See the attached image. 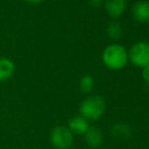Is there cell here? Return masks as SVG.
<instances>
[{
    "label": "cell",
    "instance_id": "cell-5",
    "mask_svg": "<svg viewBox=\"0 0 149 149\" xmlns=\"http://www.w3.org/2000/svg\"><path fill=\"white\" fill-rule=\"evenodd\" d=\"M111 135L116 140L125 141L132 137L133 135V129L127 123H116L111 128Z\"/></svg>",
    "mask_w": 149,
    "mask_h": 149
},
{
    "label": "cell",
    "instance_id": "cell-14",
    "mask_svg": "<svg viewBox=\"0 0 149 149\" xmlns=\"http://www.w3.org/2000/svg\"><path fill=\"white\" fill-rule=\"evenodd\" d=\"M90 5L93 6V7H100L102 3H104V0H88Z\"/></svg>",
    "mask_w": 149,
    "mask_h": 149
},
{
    "label": "cell",
    "instance_id": "cell-11",
    "mask_svg": "<svg viewBox=\"0 0 149 149\" xmlns=\"http://www.w3.org/2000/svg\"><path fill=\"white\" fill-rule=\"evenodd\" d=\"M107 35L113 40H119L123 35L122 26L117 22H111L107 26Z\"/></svg>",
    "mask_w": 149,
    "mask_h": 149
},
{
    "label": "cell",
    "instance_id": "cell-13",
    "mask_svg": "<svg viewBox=\"0 0 149 149\" xmlns=\"http://www.w3.org/2000/svg\"><path fill=\"white\" fill-rule=\"evenodd\" d=\"M142 78L147 84H149V65L142 68Z\"/></svg>",
    "mask_w": 149,
    "mask_h": 149
},
{
    "label": "cell",
    "instance_id": "cell-1",
    "mask_svg": "<svg viewBox=\"0 0 149 149\" xmlns=\"http://www.w3.org/2000/svg\"><path fill=\"white\" fill-rule=\"evenodd\" d=\"M102 62L112 70L124 68L128 62V53L126 49L119 44H111L102 52Z\"/></svg>",
    "mask_w": 149,
    "mask_h": 149
},
{
    "label": "cell",
    "instance_id": "cell-2",
    "mask_svg": "<svg viewBox=\"0 0 149 149\" xmlns=\"http://www.w3.org/2000/svg\"><path fill=\"white\" fill-rule=\"evenodd\" d=\"M107 104L100 95H91L82 100L79 106V113L87 121H97L104 116Z\"/></svg>",
    "mask_w": 149,
    "mask_h": 149
},
{
    "label": "cell",
    "instance_id": "cell-12",
    "mask_svg": "<svg viewBox=\"0 0 149 149\" xmlns=\"http://www.w3.org/2000/svg\"><path fill=\"white\" fill-rule=\"evenodd\" d=\"M94 87V79L91 75H83L79 81V89L83 93H90Z\"/></svg>",
    "mask_w": 149,
    "mask_h": 149
},
{
    "label": "cell",
    "instance_id": "cell-3",
    "mask_svg": "<svg viewBox=\"0 0 149 149\" xmlns=\"http://www.w3.org/2000/svg\"><path fill=\"white\" fill-rule=\"evenodd\" d=\"M74 141V134L66 126H56L50 133V142L56 149H68Z\"/></svg>",
    "mask_w": 149,
    "mask_h": 149
},
{
    "label": "cell",
    "instance_id": "cell-10",
    "mask_svg": "<svg viewBox=\"0 0 149 149\" xmlns=\"http://www.w3.org/2000/svg\"><path fill=\"white\" fill-rule=\"evenodd\" d=\"M15 72V64L9 58H0V82L7 81Z\"/></svg>",
    "mask_w": 149,
    "mask_h": 149
},
{
    "label": "cell",
    "instance_id": "cell-15",
    "mask_svg": "<svg viewBox=\"0 0 149 149\" xmlns=\"http://www.w3.org/2000/svg\"><path fill=\"white\" fill-rule=\"evenodd\" d=\"M26 1L31 4H39V3H41V2H43L44 0H26Z\"/></svg>",
    "mask_w": 149,
    "mask_h": 149
},
{
    "label": "cell",
    "instance_id": "cell-4",
    "mask_svg": "<svg viewBox=\"0 0 149 149\" xmlns=\"http://www.w3.org/2000/svg\"><path fill=\"white\" fill-rule=\"evenodd\" d=\"M128 59L137 67H144L149 65V43L140 41L135 43L128 52Z\"/></svg>",
    "mask_w": 149,
    "mask_h": 149
},
{
    "label": "cell",
    "instance_id": "cell-8",
    "mask_svg": "<svg viewBox=\"0 0 149 149\" xmlns=\"http://www.w3.org/2000/svg\"><path fill=\"white\" fill-rule=\"evenodd\" d=\"M84 139L87 145L91 148H98L104 143V135L100 128L89 127L84 134Z\"/></svg>",
    "mask_w": 149,
    "mask_h": 149
},
{
    "label": "cell",
    "instance_id": "cell-9",
    "mask_svg": "<svg viewBox=\"0 0 149 149\" xmlns=\"http://www.w3.org/2000/svg\"><path fill=\"white\" fill-rule=\"evenodd\" d=\"M127 5V0H106L104 8L112 17H120L124 13Z\"/></svg>",
    "mask_w": 149,
    "mask_h": 149
},
{
    "label": "cell",
    "instance_id": "cell-7",
    "mask_svg": "<svg viewBox=\"0 0 149 149\" xmlns=\"http://www.w3.org/2000/svg\"><path fill=\"white\" fill-rule=\"evenodd\" d=\"M67 127L73 134L84 135L90 126L88 124V121L79 115V116H73L72 118L69 119Z\"/></svg>",
    "mask_w": 149,
    "mask_h": 149
},
{
    "label": "cell",
    "instance_id": "cell-6",
    "mask_svg": "<svg viewBox=\"0 0 149 149\" xmlns=\"http://www.w3.org/2000/svg\"><path fill=\"white\" fill-rule=\"evenodd\" d=\"M132 14L137 22L146 24L149 22V1L140 0L132 7Z\"/></svg>",
    "mask_w": 149,
    "mask_h": 149
}]
</instances>
